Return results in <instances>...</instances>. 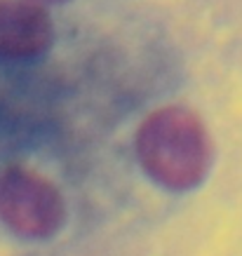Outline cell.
Masks as SVG:
<instances>
[{
    "mask_svg": "<svg viewBox=\"0 0 242 256\" xmlns=\"http://www.w3.org/2000/svg\"><path fill=\"white\" fill-rule=\"evenodd\" d=\"M144 170L172 190L198 186L210 167V139L196 113L167 106L150 113L136 132Z\"/></svg>",
    "mask_w": 242,
    "mask_h": 256,
    "instance_id": "cell-1",
    "label": "cell"
},
{
    "mask_svg": "<svg viewBox=\"0 0 242 256\" xmlns=\"http://www.w3.org/2000/svg\"><path fill=\"white\" fill-rule=\"evenodd\" d=\"M64 200L47 178L26 167H10L0 178V218L19 235L47 238L64 224Z\"/></svg>",
    "mask_w": 242,
    "mask_h": 256,
    "instance_id": "cell-2",
    "label": "cell"
},
{
    "mask_svg": "<svg viewBox=\"0 0 242 256\" xmlns=\"http://www.w3.org/2000/svg\"><path fill=\"white\" fill-rule=\"evenodd\" d=\"M52 19L36 0H0V59H33L52 45Z\"/></svg>",
    "mask_w": 242,
    "mask_h": 256,
    "instance_id": "cell-3",
    "label": "cell"
},
{
    "mask_svg": "<svg viewBox=\"0 0 242 256\" xmlns=\"http://www.w3.org/2000/svg\"><path fill=\"white\" fill-rule=\"evenodd\" d=\"M36 2H62V0H36Z\"/></svg>",
    "mask_w": 242,
    "mask_h": 256,
    "instance_id": "cell-4",
    "label": "cell"
}]
</instances>
